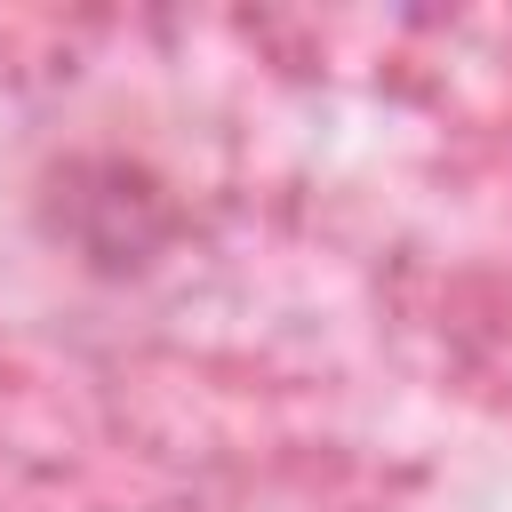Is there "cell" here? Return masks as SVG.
Returning a JSON list of instances; mask_svg holds the SVG:
<instances>
[]
</instances>
